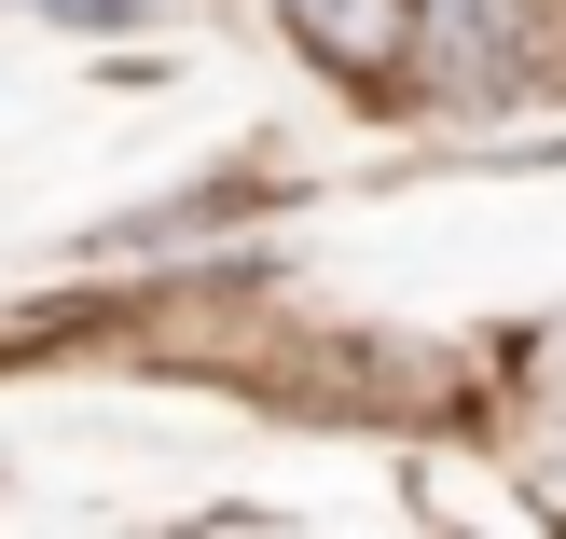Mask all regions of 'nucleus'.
Here are the masks:
<instances>
[{
  "mask_svg": "<svg viewBox=\"0 0 566 539\" xmlns=\"http://www.w3.org/2000/svg\"><path fill=\"white\" fill-rule=\"evenodd\" d=\"M429 97H525L539 70V0H415V55Z\"/></svg>",
  "mask_w": 566,
  "mask_h": 539,
  "instance_id": "obj_1",
  "label": "nucleus"
},
{
  "mask_svg": "<svg viewBox=\"0 0 566 539\" xmlns=\"http://www.w3.org/2000/svg\"><path fill=\"white\" fill-rule=\"evenodd\" d=\"M276 28H291L304 55H318L332 83H346L359 111L401 97V55H415V0H276Z\"/></svg>",
  "mask_w": 566,
  "mask_h": 539,
  "instance_id": "obj_2",
  "label": "nucleus"
},
{
  "mask_svg": "<svg viewBox=\"0 0 566 539\" xmlns=\"http://www.w3.org/2000/svg\"><path fill=\"white\" fill-rule=\"evenodd\" d=\"M42 14H55V28H138L153 0H42Z\"/></svg>",
  "mask_w": 566,
  "mask_h": 539,
  "instance_id": "obj_3",
  "label": "nucleus"
}]
</instances>
